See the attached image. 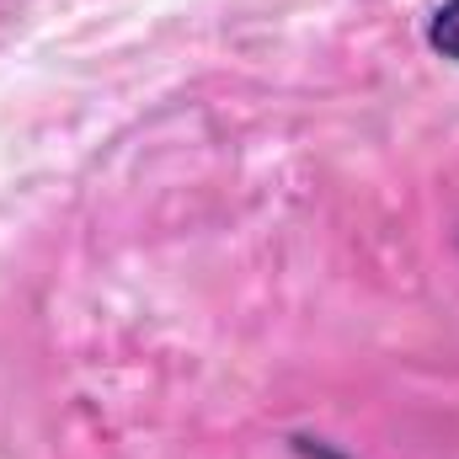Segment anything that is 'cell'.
I'll return each instance as SVG.
<instances>
[{
  "instance_id": "cell-1",
  "label": "cell",
  "mask_w": 459,
  "mask_h": 459,
  "mask_svg": "<svg viewBox=\"0 0 459 459\" xmlns=\"http://www.w3.org/2000/svg\"><path fill=\"white\" fill-rule=\"evenodd\" d=\"M428 43H433L444 59H455L459 65V0H444V5L433 11V22H428Z\"/></svg>"
}]
</instances>
